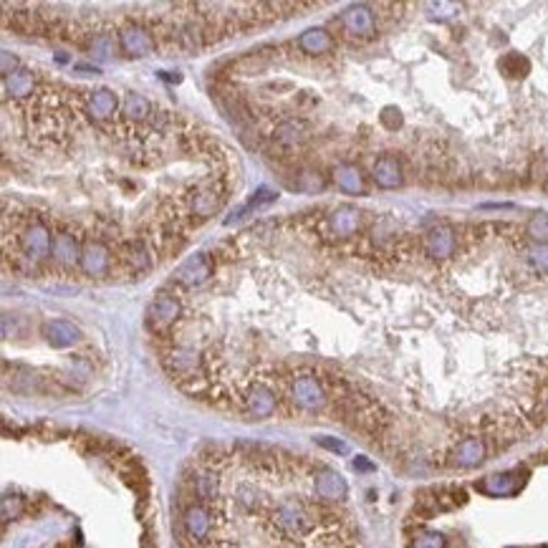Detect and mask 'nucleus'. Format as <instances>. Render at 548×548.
I'll return each instance as SVG.
<instances>
[{
	"label": "nucleus",
	"instance_id": "nucleus-1",
	"mask_svg": "<svg viewBox=\"0 0 548 548\" xmlns=\"http://www.w3.org/2000/svg\"><path fill=\"white\" fill-rule=\"evenodd\" d=\"M15 245H18V258H23L28 265H38L51 258V245H53V233L43 220L33 217L28 220L18 235H15Z\"/></svg>",
	"mask_w": 548,
	"mask_h": 548
},
{
	"label": "nucleus",
	"instance_id": "nucleus-2",
	"mask_svg": "<svg viewBox=\"0 0 548 548\" xmlns=\"http://www.w3.org/2000/svg\"><path fill=\"white\" fill-rule=\"evenodd\" d=\"M288 397H291V402L304 412H319L326 407L329 402V389L324 384L316 372H296L291 376V384H288Z\"/></svg>",
	"mask_w": 548,
	"mask_h": 548
},
{
	"label": "nucleus",
	"instance_id": "nucleus-3",
	"mask_svg": "<svg viewBox=\"0 0 548 548\" xmlns=\"http://www.w3.org/2000/svg\"><path fill=\"white\" fill-rule=\"evenodd\" d=\"M225 197H228V185L220 177H210V180L200 182L190 194V213L197 220H208L222 208Z\"/></svg>",
	"mask_w": 548,
	"mask_h": 548
},
{
	"label": "nucleus",
	"instance_id": "nucleus-4",
	"mask_svg": "<svg viewBox=\"0 0 548 548\" xmlns=\"http://www.w3.org/2000/svg\"><path fill=\"white\" fill-rule=\"evenodd\" d=\"M182 316V304L174 293H157L154 301L147 306V324L154 331H167L172 329Z\"/></svg>",
	"mask_w": 548,
	"mask_h": 548
},
{
	"label": "nucleus",
	"instance_id": "nucleus-5",
	"mask_svg": "<svg viewBox=\"0 0 548 548\" xmlns=\"http://www.w3.org/2000/svg\"><path fill=\"white\" fill-rule=\"evenodd\" d=\"M240 402H243V410L248 412L250 417H256V420H265V417H271L273 412H276L278 397H276V389H273L271 384L250 382L248 387L243 389Z\"/></svg>",
	"mask_w": 548,
	"mask_h": 548
},
{
	"label": "nucleus",
	"instance_id": "nucleus-6",
	"mask_svg": "<svg viewBox=\"0 0 548 548\" xmlns=\"http://www.w3.org/2000/svg\"><path fill=\"white\" fill-rule=\"evenodd\" d=\"M213 273H215V265H213L210 256L194 253L174 271V283H180L182 288H200L213 278Z\"/></svg>",
	"mask_w": 548,
	"mask_h": 548
},
{
	"label": "nucleus",
	"instance_id": "nucleus-7",
	"mask_svg": "<svg viewBox=\"0 0 548 548\" xmlns=\"http://www.w3.org/2000/svg\"><path fill=\"white\" fill-rule=\"evenodd\" d=\"M78 268L83 271V276L89 278H104L109 276L111 271V248L99 240V238H91L83 243V253H81V263Z\"/></svg>",
	"mask_w": 548,
	"mask_h": 548
},
{
	"label": "nucleus",
	"instance_id": "nucleus-8",
	"mask_svg": "<svg viewBox=\"0 0 548 548\" xmlns=\"http://www.w3.org/2000/svg\"><path fill=\"white\" fill-rule=\"evenodd\" d=\"M339 26L344 28V33L351 35V38H372L376 33V21L372 8L364 6V3H356V6H349L344 13L339 15Z\"/></svg>",
	"mask_w": 548,
	"mask_h": 548
},
{
	"label": "nucleus",
	"instance_id": "nucleus-9",
	"mask_svg": "<svg viewBox=\"0 0 548 548\" xmlns=\"http://www.w3.org/2000/svg\"><path fill=\"white\" fill-rule=\"evenodd\" d=\"M119 51L129 58H144L154 51V35L139 23H129L119 31Z\"/></svg>",
	"mask_w": 548,
	"mask_h": 548
},
{
	"label": "nucleus",
	"instance_id": "nucleus-10",
	"mask_svg": "<svg viewBox=\"0 0 548 548\" xmlns=\"http://www.w3.org/2000/svg\"><path fill=\"white\" fill-rule=\"evenodd\" d=\"M329 233L336 238H354L364 228V213L354 205H339L326 217Z\"/></svg>",
	"mask_w": 548,
	"mask_h": 548
},
{
	"label": "nucleus",
	"instance_id": "nucleus-11",
	"mask_svg": "<svg viewBox=\"0 0 548 548\" xmlns=\"http://www.w3.org/2000/svg\"><path fill=\"white\" fill-rule=\"evenodd\" d=\"M311 137V129L306 124L304 119H283L281 124L273 126L271 139L273 144H278L283 152H293V149H299L301 144H306Z\"/></svg>",
	"mask_w": 548,
	"mask_h": 548
},
{
	"label": "nucleus",
	"instance_id": "nucleus-12",
	"mask_svg": "<svg viewBox=\"0 0 548 548\" xmlns=\"http://www.w3.org/2000/svg\"><path fill=\"white\" fill-rule=\"evenodd\" d=\"M523 480H526V472L523 470L495 472V475H488L485 480H480L478 490L490 495V498H508V495H515L521 490Z\"/></svg>",
	"mask_w": 548,
	"mask_h": 548
},
{
	"label": "nucleus",
	"instance_id": "nucleus-13",
	"mask_svg": "<svg viewBox=\"0 0 548 548\" xmlns=\"http://www.w3.org/2000/svg\"><path fill=\"white\" fill-rule=\"evenodd\" d=\"M313 493H316L319 500H324V503H339V500L347 498L349 488H347V480L341 478L336 470L319 467L316 475H313Z\"/></svg>",
	"mask_w": 548,
	"mask_h": 548
},
{
	"label": "nucleus",
	"instance_id": "nucleus-14",
	"mask_svg": "<svg viewBox=\"0 0 548 548\" xmlns=\"http://www.w3.org/2000/svg\"><path fill=\"white\" fill-rule=\"evenodd\" d=\"M81 253L83 243L78 240V235H74L71 230H58L53 233V245H51V258H53L58 265H78L81 263Z\"/></svg>",
	"mask_w": 548,
	"mask_h": 548
},
{
	"label": "nucleus",
	"instance_id": "nucleus-15",
	"mask_svg": "<svg viewBox=\"0 0 548 548\" xmlns=\"http://www.w3.org/2000/svg\"><path fill=\"white\" fill-rule=\"evenodd\" d=\"M41 336L49 341L53 349H69L81 341V329H78L76 324H71V321L51 319L41 326Z\"/></svg>",
	"mask_w": 548,
	"mask_h": 548
},
{
	"label": "nucleus",
	"instance_id": "nucleus-16",
	"mask_svg": "<svg viewBox=\"0 0 548 548\" xmlns=\"http://www.w3.org/2000/svg\"><path fill=\"white\" fill-rule=\"evenodd\" d=\"M122 263H124V268L132 273V276L149 271L152 263H154L152 245L147 243L144 238H137V240H132V243H126L124 250H122Z\"/></svg>",
	"mask_w": 548,
	"mask_h": 548
},
{
	"label": "nucleus",
	"instance_id": "nucleus-17",
	"mask_svg": "<svg viewBox=\"0 0 548 548\" xmlns=\"http://www.w3.org/2000/svg\"><path fill=\"white\" fill-rule=\"evenodd\" d=\"M83 111L89 114V119L94 122H109L114 114L119 111V97L111 89H97L86 97Z\"/></svg>",
	"mask_w": 548,
	"mask_h": 548
},
{
	"label": "nucleus",
	"instance_id": "nucleus-18",
	"mask_svg": "<svg viewBox=\"0 0 548 548\" xmlns=\"http://www.w3.org/2000/svg\"><path fill=\"white\" fill-rule=\"evenodd\" d=\"M455 245H458L455 233H452V228H447V225H438V228H432L430 233L424 235V253L430 258H435V260L450 258L452 253H455Z\"/></svg>",
	"mask_w": 548,
	"mask_h": 548
},
{
	"label": "nucleus",
	"instance_id": "nucleus-19",
	"mask_svg": "<svg viewBox=\"0 0 548 548\" xmlns=\"http://www.w3.org/2000/svg\"><path fill=\"white\" fill-rule=\"evenodd\" d=\"M372 180L376 182V188L382 190H397L402 188L404 174H402V165L397 157H379L372 167Z\"/></svg>",
	"mask_w": 548,
	"mask_h": 548
},
{
	"label": "nucleus",
	"instance_id": "nucleus-20",
	"mask_svg": "<svg viewBox=\"0 0 548 548\" xmlns=\"http://www.w3.org/2000/svg\"><path fill=\"white\" fill-rule=\"evenodd\" d=\"M485 442L480 438H467L452 450V465L455 467H475L485 460Z\"/></svg>",
	"mask_w": 548,
	"mask_h": 548
},
{
	"label": "nucleus",
	"instance_id": "nucleus-21",
	"mask_svg": "<svg viewBox=\"0 0 548 548\" xmlns=\"http://www.w3.org/2000/svg\"><path fill=\"white\" fill-rule=\"evenodd\" d=\"M299 51L306 56H324L333 49V38L326 28H308L299 35Z\"/></svg>",
	"mask_w": 548,
	"mask_h": 548
},
{
	"label": "nucleus",
	"instance_id": "nucleus-22",
	"mask_svg": "<svg viewBox=\"0 0 548 548\" xmlns=\"http://www.w3.org/2000/svg\"><path fill=\"white\" fill-rule=\"evenodd\" d=\"M122 114H124V119L129 124H144V122H149L154 117V106L147 97L132 91L122 101Z\"/></svg>",
	"mask_w": 548,
	"mask_h": 548
},
{
	"label": "nucleus",
	"instance_id": "nucleus-23",
	"mask_svg": "<svg viewBox=\"0 0 548 548\" xmlns=\"http://www.w3.org/2000/svg\"><path fill=\"white\" fill-rule=\"evenodd\" d=\"M3 91H6L8 97H15V99L31 97L35 91L33 71L18 69V71H13V74H8V76H3Z\"/></svg>",
	"mask_w": 548,
	"mask_h": 548
},
{
	"label": "nucleus",
	"instance_id": "nucleus-24",
	"mask_svg": "<svg viewBox=\"0 0 548 548\" xmlns=\"http://www.w3.org/2000/svg\"><path fill=\"white\" fill-rule=\"evenodd\" d=\"M333 182L341 192L347 194H364V174L356 165H339L333 167Z\"/></svg>",
	"mask_w": 548,
	"mask_h": 548
},
{
	"label": "nucleus",
	"instance_id": "nucleus-25",
	"mask_svg": "<svg viewBox=\"0 0 548 548\" xmlns=\"http://www.w3.org/2000/svg\"><path fill=\"white\" fill-rule=\"evenodd\" d=\"M291 188L296 190V192L316 194L326 188V177L321 172H316V169H301V172H296V177H293Z\"/></svg>",
	"mask_w": 548,
	"mask_h": 548
},
{
	"label": "nucleus",
	"instance_id": "nucleus-26",
	"mask_svg": "<svg viewBox=\"0 0 548 548\" xmlns=\"http://www.w3.org/2000/svg\"><path fill=\"white\" fill-rule=\"evenodd\" d=\"M500 71L506 74V76H510V78H521V76H526L528 71H531V61H528L526 56H521V53H506L503 58H500Z\"/></svg>",
	"mask_w": 548,
	"mask_h": 548
},
{
	"label": "nucleus",
	"instance_id": "nucleus-27",
	"mask_svg": "<svg viewBox=\"0 0 548 548\" xmlns=\"http://www.w3.org/2000/svg\"><path fill=\"white\" fill-rule=\"evenodd\" d=\"M526 260L538 276H548V243H533L526 250Z\"/></svg>",
	"mask_w": 548,
	"mask_h": 548
},
{
	"label": "nucleus",
	"instance_id": "nucleus-28",
	"mask_svg": "<svg viewBox=\"0 0 548 548\" xmlns=\"http://www.w3.org/2000/svg\"><path fill=\"white\" fill-rule=\"evenodd\" d=\"M528 235L533 238L535 243H548V215L546 213H538L528 220Z\"/></svg>",
	"mask_w": 548,
	"mask_h": 548
},
{
	"label": "nucleus",
	"instance_id": "nucleus-29",
	"mask_svg": "<svg viewBox=\"0 0 548 548\" xmlns=\"http://www.w3.org/2000/svg\"><path fill=\"white\" fill-rule=\"evenodd\" d=\"M278 200V192L271 188H258L256 192H253V197H250V202L245 205L243 210H240V217H243L245 210H253V208H263V205H271V202Z\"/></svg>",
	"mask_w": 548,
	"mask_h": 548
},
{
	"label": "nucleus",
	"instance_id": "nucleus-30",
	"mask_svg": "<svg viewBox=\"0 0 548 548\" xmlns=\"http://www.w3.org/2000/svg\"><path fill=\"white\" fill-rule=\"evenodd\" d=\"M91 53L97 56L99 61H106V58H111V53H114V43H111L109 35H106V33L94 35V41H91Z\"/></svg>",
	"mask_w": 548,
	"mask_h": 548
},
{
	"label": "nucleus",
	"instance_id": "nucleus-31",
	"mask_svg": "<svg viewBox=\"0 0 548 548\" xmlns=\"http://www.w3.org/2000/svg\"><path fill=\"white\" fill-rule=\"evenodd\" d=\"M412 548H445V535L438 531H424L415 538Z\"/></svg>",
	"mask_w": 548,
	"mask_h": 548
},
{
	"label": "nucleus",
	"instance_id": "nucleus-32",
	"mask_svg": "<svg viewBox=\"0 0 548 548\" xmlns=\"http://www.w3.org/2000/svg\"><path fill=\"white\" fill-rule=\"evenodd\" d=\"M424 8L432 10L430 18H438V21H447V18H452L460 10L458 3H427Z\"/></svg>",
	"mask_w": 548,
	"mask_h": 548
},
{
	"label": "nucleus",
	"instance_id": "nucleus-33",
	"mask_svg": "<svg viewBox=\"0 0 548 548\" xmlns=\"http://www.w3.org/2000/svg\"><path fill=\"white\" fill-rule=\"evenodd\" d=\"M382 124L389 126V129H397V126H402V114L395 109V106H387L382 111Z\"/></svg>",
	"mask_w": 548,
	"mask_h": 548
},
{
	"label": "nucleus",
	"instance_id": "nucleus-34",
	"mask_svg": "<svg viewBox=\"0 0 548 548\" xmlns=\"http://www.w3.org/2000/svg\"><path fill=\"white\" fill-rule=\"evenodd\" d=\"M21 508H23V503H21V498H6L3 500V518L6 521H10V518H15V515L21 513Z\"/></svg>",
	"mask_w": 548,
	"mask_h": 548
},
{
	"label": "nucleus",
	"instance_id": "nucleus-35",
	"mask_svg": "<svg viewBox=\"0 0 548 548\" xmlns=\"http://www.w3.org/2000/svg\"><path fill=\"white\" fill-rule=\"evenodd\" d=\"M13 71H18V58L10 51H3V76L13 74Z\"/></svg>",
	"mask_w": 548,
	"mask_h": 548
},
{
	"label": "nucleus",
	"instance_id": "nucleus-36",
	"mask_svg": "<svg viewBox=\"0 0 548 548\" xmlns=\"http://www.w3.org/2000/svg\"><path fill=\"white\" fill-rule=\"evenodd\" d=\"M319 442L324 445V447H329L331 452H339V455H344L347 452V445L339 442V440H331V438H319Z\"/></svg>",
	"mask_w": 548,
	"mask_h": 548
},
{
	"label": "nucleus",
	"instance_id": "nucleus-37",
	"mask_svg": "<svg viewBox=\"0 0 548 548\" xmlns=\"http://www.w3.org/2000/svg\"><path fill=\"white\" fill-rule=\"evenodd\" d=\"M354 467H356V470H367V472L374 470V465H372V463H369L367 458H356V460H354Z\"/></svg>",
	"mask_w": 548,
	"mask_h": 548
},
{
	"label": "nucleus",
	"instance_id": "nucleus-38",
	"mask_svg": "<svg viewBox=\"0 0 548 548\" xmlns=\"http://www.w3.org/2000/svg\"><path fill=\"white\" fill-rule=\"evenodd\" d=\"M541 167H543V169H546V174H543V177H535V180L543 182V185H548V160H546V162H541Z\"/></svg>",
	"mask_w": 548,
	"mask_h": 548
},
{
	"label": "nucleus",
	"instance_id": "nucleus-39",
	"mask_svg": "<svg viewBox=\"0 0 548 548\" xmlns=\"http://www.w3.org/2000/svg\"><path fill=\"white\" fill-rule=\"evenodd\" d=\"M76 71H83V74H99V69H94V66H76Z\"/></svg>",
	"mask_w": 548,
	"mask_h": 548
},
{
	"label": "nucleus",
	"instance_id": "nucleus-40",
	"mask_svg": "<svg viewBox=\"0 0 548 548\" xmlns=\"http://www.w3.org/2000/svg\"><path fill=\"white\" fill-rule=\"evenodd\" d=\"M510 548H513V546H510Z\"/></svg>",
	"mask_w": 548,
	"mask_h": 548
},
{
	"label": "nucleus",
	"instance_id": "nucleus-41",
	"mask_svg": "<svg viewBox=\"0 0 548 548\" xmlns=\"http://www.w3.org/2000/svg\"><path fill=\"white\" fill-rule=\"evenodd\" d=\"M546 548H548V546H546Z\"/></svg>",
	"mask_w": 548,
	"mask_h": 548
}]
</instances>
